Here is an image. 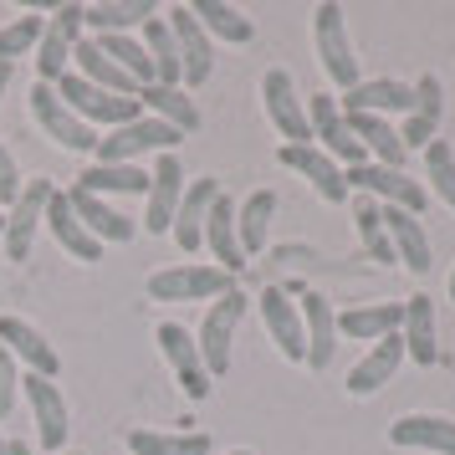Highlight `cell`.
I'll use <instances>...</instances> for the list:
<instances>
[{"mask_svg": "<svg viewBox=\"0 0 455 455\" xmlns=\"http://www.w3.org/2000/svg\"><path fill=\"white\" fill-rule=\"evenodd\" d=\"M21 389H26V399H31V414H36V430H42L46 451H62L67 445V399H62V389H57L52 379H42V373H26Z\"/></svg>", "mask_w": 455, "mask_h": 455, "instance_id": "obj_24", "label": "cell"}, {"mask_svg": "<svg viewBox=\"0 0 455 455\" xmlns=\"http://www.w3.org/2000/svg\"><path fill=\"white\" fill-rule=\"evenodd\" d=\"M226 291H235V276H226L220 267H200V261L148 276V297L154 302H215Z\"/></svg>", "mask_w": 455, "mask_h": 455, "instance_id": "obj_5", "label": "cell"}, {"mask_svg": "<svg viewBox=\"0 0 455 455\" xmlns=\"http://www.w3.org/2000/svg\"><path fill=\"white\" fill-rule=\"evenodd\" d=\"M185 133H174L169 124L159 118H133V124L113 128L108 139H98V154H92V164H139V154H174Z\"/></svg>", "mask_w": 455, "mask_h": 455, "instance_id": "obj_2", "label": "cell"}, {"mask_svg": "<svg viewBox=\"0 0 455 455\" xmlns=\"http://www.w3.org/2000/svg\"><path fill=\"white\" fill-rule=\"evenodd\" d=\"M312 36H317V62L332 77V87H358V57H353L348 26H343V5L338 0H323L312 11Z\"/></svg>", "mask_w": 455, "mask_h": 455, "instance_id": "obj_1", "label": "cell"}, {"mask_svg": "<svg viewBox=\"0 0 455 455\" xmlns=\"http://www.w3.org/2000/svg\"><path fill=\"white\" fill-rule=\"evenodd\" d=\"M297 312H302V328H307V369L317 373L332 369V353H338V312H332V302L307 291L297 302Z\"/></svg>", "mask_w": 455, "mask_h": 455, "instance_id": "obj_21", "label": "cell"}, {"mask_svg": "<svg viewBox=\"0 0 455 455\" xmlns=\"http://www.w3.org/2000/svg\"><path fill=\"white\" fill-rule=\"evenodd\" d=\"M57 92H62V103L83 118L87 128L92 124H108V128H124L133 124V118H144V103L139 98H118V92H103V87L83 83L77 72H67L62 83H57Z\"/></svg>", "mask_w": 455, "mask_h": 455, "instance_id": "obj_6", "label": "cell"}, {"mask_svg": "<svg viewBox=\"0 0 455 455\" xmlns=\"http://www.w3.org/2000/svg\"><path fill=\"white\" fill-rule=\"evenodd\" d=\"M226 455H251V451H226Z\"/></svg>", "mask_w": 455, "mask_h": 455, "instance_id": "obj_47", "label": "cell"}, {"mask_svg": "<svg viewBox=\"0 0 455 455\" xmlns=\"http://www.w3.org/2000/svg\"><path fill=\"white\" fill-rule=\"evenodd\" d=\"M31 118H36V124L46 128V139L57 148H67V154H98V133L62 103V92L52 83L31 87Z\"/></svg>", "mask_w": 455, "mask_h": 455, "instance_id": "obj_7", "label": "cell"}, {"mask_svg": "<svg viewBox=\"0 0 455 455\" xmlns=\"http://www.w3.org/2000/svg\"><path fill=\"white\" fill-rule=\"evenodd\" d=\"M21 169H16V159H11V148L0 144V205L11 210L16 200H21Z\"/></svg>", "mask_w": 455, "mask_h": 455, "instance_id": "obj_43", "label": "cell"}, {"mask_svg": "<svg viewBox=\"0 0 455 455\" xmlns=\"http://www.w3.org/2000/svg\"><path fill=\"white\" fill-rule=\"evenodd\" d=\"M451 302H455V271H451Z\"/></svg>", "mask_w": 455, "mask_h": 455, "instance_id": "obj_46", "label": "cell"}, {"mask_svg": "<svg viewBox=\"0 0 455 455\" xmlns=\"http://www.w3.org/2000/svg\"><path fill=\"white\" fill-rule=\"evenodd\" d=\"M205 246H210V256L220 261L226 276H241V271H246V251H241V235H235V200H230L226 189H220V200L210 205Z\"/></svg>", "mask_w": 455, "mask_h": 455, "instance_id": "obj_26", "label": "cell"}, {"mask_svg": "<svg viewBox=\"0 0 455 455\" xmlns=\"http://www.w3.org/2000/svg\"><path fill=\"white\" fill-rule=\"evenodd\" d=\"M87 36L83 26V5H62L52 21H46V36L42 46H36V83H62L67 72H72V52H77V42Z\"/></svg>", "mask_w": 455, "mask_h": 455, "instance_id": "obj_9", "label": "cell"}, {"mask_svg": "<svg viewBox=\"0 0 455 455\" xmlns=\"http://www.w3.org/2000/svg\"><path fill=\"white\" fill-rule=\"evenodd\" d=\"M256 307H261V323H267L276 353H282L287 363H307V328H302V312H297V302H291V291L261 287Z\"/></svg>", "mask_w": 455, "mask_h": 455, "instance_id": "obj_13", "label": "cell"}, {"mask_svg": "<svg viewBox=\"0 0 455 455\" xmlns=\"http://www.w3.org/2000/svg\"><path fill=\"white\" fill-rule=\"evenodd\" d=\"M159 16L154 0H108V5H83V26L92 36H133V26Z\"/></svg>", "mask_w": 455, "mask_h": 455, "instance_id": "obj_29", "label": "cell"}, {"mask_svg": "<svg viewBox=\"0 0 455 455\" xmlns=\"http://www.w3.org/2000/svg\"><path fill=\"white\" fill-rule=\"evenodd\" d=\"M353 220H358V235H363V251L373 256V267H394V246H389V230H384V210L379 200H358L353 205Z\"/></svg>", "mask_w": 455, "mask_h": 455, "instance_id": "obj_39", "label": "cell"}, {"mask_svg": "<svg viewBox=\"0 0 455 455\" xmlns=\"http://www.w3.org/2000/svg\"><path fill=\"white\" fill-rule=\"evenodd\" d=\"M0 235H5V215H0Z\"/></svg>", "mask_w": 455, "mask_h": 455, "instance_id": "obj_48", "label": "cell"}, {"mask_svg": "<svg viewBox=\"0 0 455 455\" xmlns=\"http://www.w3.org/2000/svg\"><path fill=\"white\" fill-rule=\"evenodd\" d=\"M144 52L154 62V87H185V72H180V46H174V31H169V16H154L144 21Z\"/></svg>", "mask_w": 455, "mask_h": 455, "instance_id": "obj_34", "label": "cell"}, {"mask_svg": "<svg viewBox=\"0 0 455 455\" xmlns=\"http://www.w3.org/2000/svg\"><path fill=\"white\" fill-rule=\"evenodd\" d=\"M399 338H404V353H410L419 369H430L435 358H440V343H435V302L425 291H414L410 302H404V328H399Z\"/></svg>", "mask_w": 455, "mask_h": 455, "instance_id": "obj_30", "label": "cell"}, {"mask_svg": "<svg viewBox=\"0 0 455 455\" xmlns=\"http://www.w3.org/2000/svg\"><path fill=\"white\" fill-rule=\"evenodd\" d=\"M246 291L235 287L226 291V297H215L205 312V323H200V358H205V373L210 379H226L230 373V338H235V328H241V317H246Z\"/></svg>", "mask_w": 455, "mask_h": 455, "instance_id": "obj_3", "label": "cell"}, {"mask_svg": "<svg viewBox=\"0 0 455 455\" xmlns=\"http://www.w3.org/2000/svg\"><path fill=\"white\" fill-rule=\"evenodd\" d=\"M128 451L133 455H210V435L200 430H128Z\"/></svg>", "mask_w": 455, "mask_h": 455, "instance_id": "obj_38", "label": "cell"}, {"mask_svg": "<svg viewBox=\"0 0 455 455\" xmlns=\"http://www.w3.org/2000/svg\"><path fill=\"white\" fill-rule=\"evenodd\" d=\"M189 11H195V21L205 26V36H220V42H230V46H246L251 36H256V21L241 16L226 0H195Z\"/></svg>", "mask_w": 455, "mask_h": 455, "instance_id": "obj_37", "label": "cell"}, {"mask_svg": "<svg viewBox=\"0 0 455 455\" xmlns=\"http://www.w3.org/2000/svg\"><path fill=\"white\" fill-rule=\"evenodd\" d=\"M77 189L87 195H148V169L139 164H87L77 174Z\"/></svg>", "mask_w": 455, "mask_h": 455, "instance_id": "obj_36", "label": "cell"}, {"mask_svg": "<svg viewBox=\"0 0 455 455\" xmlns=\"http://www.w3.org/2000/svg\"><path fill=\"white\" fill-rule=\"evenodd\" d=\"M46 230L57 235V246L67 251V256H77V261H103V241L98 235H87V226L77 220V210H72V200H67V189H52V200H46Z\"/></svg>", "mask_w": 455, "mask_h": 455, "instance_id": "obj_18", "label": "cell"}, {"mask_svg": "<svg viewBox=\"0 0 455 455\" xmlns=\"http://www.w3.org/2000/svg\"><path fill=\"white\" fill-rule=\"evenodd\" d=\"M169 31H174V46H180V72H185V87H205L210 72H215V52H210L205 26L195 21L189 5H174L169 11Z\"/></svg>", "mask_w": 455, "mask_h": 455, "instance_id": "obj_16", "label": "cell"}, {"mask_svg": "<svg viewBox=\"0 0 455 455\" xmlns=\"http://www.w3.org/2000/svg\"><path fill=\"white\" fill-rule=\"evenodd\" d=\"M425 180H430V189L455 210V148L445 144V139H435V144L425 148Z\"/></svg>", "mask_w": 455, "mask_h": 455, "instance_id": "obj_41", "label": "cell"}, {"mask_svg": "<svg viewBox=\"0 0 455 455\" xmlns=\"http://www.w3.org/2000/svg\"><path fill=\"white\" fill-rule=\"evenodd\" d=\"M261 103H267L271 128L287 139V144H312V124H307V98L297 92L287 67H271L261 77Z\"/></svg>", "mask_w": 455, "mask_h": 455, "instance_id": "obj_8", "label": "cell"}, {"mask_svg": "<svg viewBox=\"0 0 455 455\" xmlns=\"http://www.w3.org/2000/svg\"><path fill=\"white\" fill-rule=\"evenodd\" d=\"M276 159H282L291 174H302V180L317 189V200H328V205H343V200H348L343 164H332L317 144H282V148H276Z\"/></svg>", "mask_w": 455, "mask_h": 455, "instance_id": "obj_14", "label": "cell"}, {"mask_svg": "<svg viewBox=\"0 0 455 455\" xmlns=\"http://www.w3.org/2000/svg\"><path fill=\"white\" fill-rule=\"evenodd\" d=\"M343 180H348V189H363L369 200H384V205L404 210V215H414L419 220V210H425V185L419 180H410V174H399V169H384V164H358V169H343Z\"/></svg>", "mask_w": 455, "mask_h": 455, "instance_id": "obj_10", "label": "cell"}, {"mask_svg": "<svg viewBox=\"0 0 455 455\" xmlns=\"http://www.w3.org/2000/svg\"><path fill=\"white\" fill-rule=\"evenodd\" d=\"M338 108L343 113H410L414 108V87L410 83H399V77H358V87H348L343 98H338Z\"/></svg>", "mask_w": 455, "mask_h": 455, "instance_id": "obj_20", "label": "cell"}, {"mask_svg": "<svg viewBox=\"0 0 455 455\" xmlns=\"http://www.w3.org/2000/svg\"><path fill=\"white\" fill-rule=\"evenodd\" d=\"M139 103H144L148 118L169 124L174 133H195L200 128V108H195V98H189L185 87H144Z\"/></svg>", "mask_w": 455, "mask_h": 455, "instance_id": "obj_35", "label": "cell"}, {"mask_svg": "<svg viewBox=\"0 0 455 455\" xmlns=\"http://www.w3.org/2000/svg\"><path fill=\"white\" fill-rule=\"evenodd\" d=\"M379 210H384V230H389L394 261H399V267H410L414 276H425V271L435 267V261H430V235H425V226H419L414 215H404V210H394V205H379Z\"/></svg>", "mask_w": 455, "mask_h": 455, "instance_id": "obj_28", "label": "cell"}, {"mask_svg": "<svg viewBox=\"0 0 455 455\" xmlns=\"http://www.w3.org/2000/svg\"><path fill=\"white\" fill-rule=\"evenodd\" d=\"M154 343H159V353H164V363L174 369V379H180L185 399H195V404H200V399H210V373H205V358H200L195 332L180 328V323H159Z\"/></svg>", "mask_w": 455, "mask_h": 455, "instance_id": "obj_11", "label": "cell"}, {"mask_svg": "<svg viewBox=\"0 0 455 455\" xmlns=\"http://www.w3.org/2000/svg\"><path fill=\"white\" fill-rule=\"evenodd\" d=\"M180 200H185V169H180L174 154H159L154 169H148V210H144V230L148 235H169Z\"/></svg>", "mask_w": 455, "mask_h": 455, "instance_id": "obj_15", "label": "cell"}, {"mask_svg": "<svg viewBox=\"0 0 455 455\" xmlns=\"http://www.w3.org/2000/svg\"><path fill=\"white\" fill-rule=\"evenodd\" d=\"M0 455H5V440H0Z\"/></svg>", "mask_w": 455, "mask_h": 455, "instance_id": "obj_49", "label": "cell"}, {"mask_svg": "<svg viewBox=\"0 0 455 455\" xmlns=\"http://www.w3.org/2000/svg\"><path fill=\"white\" fill-rule=\"evenodd\" d=\"M440 118H445V83L435 77V72H425L419 83H414V108L404 113V128H399V139H404V148H430L435 133H440Z\"/></svg>", "mask_w": 455, "mask_h": 455, "instance_id": "obj_17", "label": "cell"}, {"mask_svg": "<svg viewBox=\"0 0 455 455\" xmlns=\"http://www.w3.org/2000/svg\"><path fill=\"white\" fill-rule=\"evenodd\" d=\"M271 215H276V195L271 189H251L246 200L235 205V235H241V251L246 256H261L267 251Z\"/></svg>", "mask_w": 455, "mask_h": 455, "instance_id": "obj_33", "label": "cell"}, {"mask_svg": "<svg viewBox=\"0 0 455 455\" xmlns=\"http://www.w3.org/2000/svg\"><path fill=\"white\" fill-rule=\"evenodd\" d=\"M404 363V338L399 332H389V338H379L358 363H353L348 373V394H358V399H369V394H379L384 384L394 379V369Z\"/></svg>", "mask_w": 455, "mask_h": 455, "instance_id": "obj_25", "label": "cell"}, {"mask_svg": "<svg viewBox=\"0 0 455 455\" xmlns=\"http://www.w3.org/2000/svg\"><path fill=\"white\" fill-rule=\"evenodd\" d=\"M16 394H21V373H16V358L5 353V343H0V419L11 414Z\"/></svg>", "mask_w": 455, "mask_h": 455, "instance_id": "obj_42", "label": "cell"}, {"mask_svg": "<svg viewBox=\"0 0 455 455\" xmlns=\"http://www.w3.org/2000/svg\"><path fill=\"white\" fill-rule=\"evenodd\" d=\"M307 124H312V139H317V148L328 154L332 164H369V148L358 144V133L348 128V118H343V108H338V98L332 92H312L307 98Z\"/></svg>", "mask_w": 455, "mask_h": 455, "instance_id": "obj_4", "label": "cell"}, {"mask_svg": "<svg viewBox=\"0 0 455 455\" xmlns=\"http://www.w3.org/2000/svg\"><path fill=\"white\" fill-rule=\"evenodd\" d=\"M11 72H16V62H0V98H5V87H11Z\"/></svg>", "mask_w": 455, "mask_h": 455, "instance_id": "obj_44", "label": "cell"}, {"mask_svg": "<svg viewBox=\"0 0 455 455\" xmlns=\"http://www.w3.org/2000/svg\"><path fill=\"white\" fill-rule=\"evenodd\" d=\"M220 200V180H195V185L185 189V200H180V210H174V241H180V251H200L205 246V220H210V205Z\"/></svg>", "mask_w": 455, "mask_h": 455, "instance_id": "obj_22", "label": "cell"}, {"mask_svg": "<svg viewBox=\"0 0 455 455\" xmlns=\"http://www.w3.org/2000/svg\"><path fill=\"white\" fill-rule=\"evenodd\" d=\"M72 62H77V77L92 87H103V92H118V98H139V87H133V77H128L124 67L108 57L98 42H77V52H72Z\"/></svg>", "mask_w": 455, "mask_h": 455, "instance_id": "obj_32", "label": "cell"}, {"mask_svg": "<svg viewBox=\"0 0 455 455\" xmlns=\"http://www.w3.org/2000/svg\"><path fill=\"white\" fill-rule=\"evenodd\" d=\"M46 36V21L42 16H16L11 26H0V62H16L26 52H36Z\"/></svg>", "mask_w": 455, "mask_h": 455, "instance_id": "obj_40", "label": "cell"}, {"mask_svg": "<svg viewBox=\"0 0 455 455\" xmlns=\"http://www.w3.org/2000/svg\"><path fill=\"white\" fill-rule=\"evenodd\" d=\"M389 440L404 451H435V455H455V419L451 414H404L389 425Z\"/></svg>", "mask_w": 455, "mask_h": 455, "instance_id": "obj_23", "label": "cell"}, {"mask_svg": "<svg viewBox=\"0 0 455 455\" xmlns=\"http://www.w3.org/2000/svg\"><path fill=\"white\" fill-rule=\"evenodd\" d=\"M5 455H31V445L26 440H5Z\"/></svg>", "mask_w": 455, "mask_h": 455, "instance_id": "obj_45", "label": "cell"}, {"mask_svg": "<svg viewBox=\"0 0 455 455\" xmlns=\"http://www.w3.org/2000/svg\"><path fill=\"white\" fill-rule=\"evenodd\" d=\"M67 455H77V451H67Z\"/></svg>", "mask_w": 455, "mask_h": 455, "instance_id": "obj_50", "label": "cell"}, {"mask_svg": "<svg viewBox=\"0 0 455 455\" xmlns=\"http://www.w3.org/2000/svg\"><path fill=\"white\" fill-rule=\"evenodd\" d=\"M399 328H404V302H358L338 312V332L353 343H379Z\"/></svg>", "mask_w": 455, "mask_h": 455, "instance_id": "obj_27", "label": "cell"}, {"mask_svg": "<svg viewBox=\"0 0 455 455\" xmlns=\"http://www.w3.org/2000/svg\"><path fill=\"white\" fill-rule=\"evenodd\" d=\"M67 200H72V210H77V220L87 226V235H98V241H133V235H139V226H133L128 215H118L108 200L87 195V189L72 185L67 189Z\"/></svg>", "mask_w": 455, "mask_h": 455, "instance_id": "obj_31", "label": "cell"}, {"mask_svg": "<svg viewBox=\"0 0 455 455\" xmlns=\"http://www.w3.org/2000/svg\"><path fill=\"white\" fill-rule=\"evenodd\" d=\"M0 343H5V353H11V358L31 363V373H42V379H57V369H62L57 348H52L42 332L26 323V317H11V312H0Z\"/></svg>", "mask_w": 455, "mask_h": 455, "instance_id": "obj_19", "label": "cell"}, {"mask_svg": "<svg viewBox=\"0 0 455 455\" xmlns=\"http://www.w3.org/2000/svg\"><path fill=\"white\" fill-rule=\"evenodd\" d=\"M46 200H52V180H31L21 189V200L5 210V261H31V246H36V230L46 220Z\"/></svg>", "mask_w": 455, "mask_h": 455, "instance_id": "obj_12", "label": "cell"}]
</instances>
